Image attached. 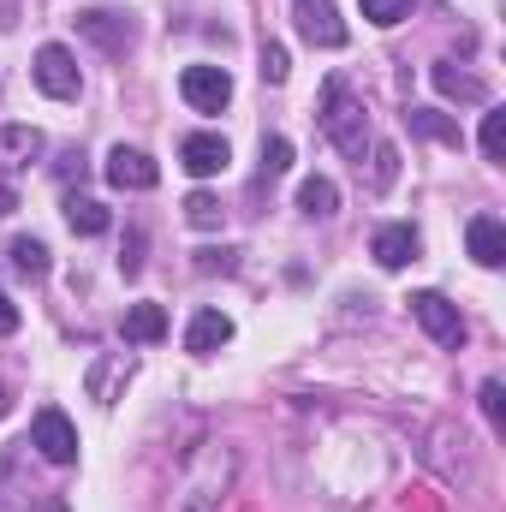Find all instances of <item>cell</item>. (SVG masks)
Masks as SVG:
<instances>
[{"label":"cell","instance_id":"7a4b0ae2","mask_svg":"<svg viewBox=\"0 0 506 512\" xmlns=\"http://www.w3.org/2000/svg\"><path fill=\"white\" fill-rule=\"evenodd\" d=\"M36 90L42 96H54V102H72L78 90H84V72H78V60L60 48V42H48V48H36Z\"/></svg>","mask_w":506,"mask_h":512},{"label":"cell","instance_id":"5bb4252c","mask_svg":"<svg viewBox=\"0 0 506 512\" xmlns=\"http://www.w3.org/2000/svg\"><path fill=\"white\" fill-rule=\"evenodd\" d=\"M417 233L411 227H381L376 233V245H370V256H376L381 268H405V262H417Z\"/></svg>","mask_w":506,"mask_h":512},{"label":"cell","instance_id":"3957f363","mask_svg":"<svg viewBox=\"0 0 506 512\" xmlns=\"http://www.w3.org/2000/svg\"><path fill=\"white\" fill-rule=\"evenodd\" d=\"M30 447L48 459V465H78V429H72V417L66 411H36V423H30Z\"/></svg>","mask_w":506,"mask_h":512},{"label":"cell","instance_id":"f1b7e54d","mask_svg":"<svg viewBox=\"0 0 506 512\" xmlns=\"http://www.w3.org/2000/svg\"><path fill=\"white\" fill-rule=\"evenodd\" d=\"M0 334H18V304L0 292Z\"/></svg>","mask_w":506,"mask_h":512},{"label":"cell","instance_id":"ba28073f","mask_svg":"<svg viewBox=\"0 0 506 512\" xmlns=\"http://www.w3.org/2000/svg\"><path fill=\"white\" fill-rule=\"evenodd\" d=\"M179 161H185V173L215 179V173L233 161V149H227V137H215V131H191V137L179 143Z\"/></svg>","mask_w":506,"mask_h":512},{"label":"cell","instance_id":"7c38bea8","mask_svg":"<svg viewBox=\"0 0 506 512\" xmlns=\"http://www.w3.org/2000/svg\"><path fill=\"white\" fill-rule=\"evenodd\" d=\"M465 245H471V256H477L483 268H501L506 262V227L495 215H477V221L465 227Z\"/></svg>","mask_w":506,"mask_h":512},{"label":"cell","instance_id":"30bf717a","mask_svg":"<svg viewBox=\"0 0 506 512\" xmlns=\"http://www.w3.org/2000/svg\"><path fill=\"white\" fill-rule=\"evenodd\" d=\"M36 155H42V131H30V126H0V179H6V173H24Z\"/></svg>","mask_w":506,"mask_h":512},{"label":"cell","instance_id":"83f0119b","mask_svg":"<svg viewBox=\"0 0 506 512\" xmlns=\"http://www.w3.org/2000/svg\"><path fill=\"white\" fill-rule=\"evenodd\" d=\"M120 268H126V274H137V268H143V233H131V239H126V256H120Z\"/></svg>","mask_w":506,"mask_h":512},{"label":"cell","instance_id":"52a82bcc","mask_svg":"<svg viewBox=\"0 0 506 512\" xmlns=\"http://www.w3.org/2000/svg\"><path fill=\"white\" fill-rule=\"evenodd\" d=\"M78 36H90V42H96V48H108V54H126L131 42H137V24H131L126 12L90 6V12H78Z\"/></svg>","mask_w":506,"mask_h":512},{"label":"cell","instance_id":"6da1fadb","mask_svg":"<svg viewBox=\"0 0 506 512\" xmlns=\"http://www.w3.org/2000/svg\"><path fill=\"white\" fill-rule=\"evenodd\" d=\"M316 120L322 131L340 143V155H352L358 167H364V143H370V114H364V102L340 84V78H328L322 84V102H316Z\"/></svg>","mask_w":506,"mask_h":512},{"label":"cell","instance_id":"4316f807","mask_svg":"<svg viewBox=\"0 0 506 512\" xmlns=\"http://www.w3.org/2000/svg\"><path fill=\"white\" fill-rule=\"evenodd\" d=\"M483 411H489V423L506 417V387L501 382H483Z\"/></svg>","mask_w":506,"mask_h":512},{"label":"cell","instance_id":"603a6c76","mask_svg":"<svg viewBox=\"0 0 506 512\" xmlns=\"http://www.w3.org/2000/svg\"><path fill=\"white\" fill-rule=\"evenodd\" d=\"M292 167V143L286 137H262V173L274 179V173H286Z\"/></svg>","mask_w":506,"mask_h":512},{"label":"cell","instance_id":"d4e9b609","mask_svg":"<svg viewBox=\"0 0 506 512\" xmlns=\"http://www.w3.org/2000/svg\"><path fill=\"white\" fill-rule=\"evenodd\" d=\"M399 179V149L393 143H376V191H387Z\"/></svg>","mask_w":506,"mask_h":512},{"label":"cell","instance_id":"9c48e42d","mask_svg":"<svg viewBox=\"0 0 506 512\" xmlns=\"http://www.w3.org/2000/svg\"><path fill=\"white\" fill-rule=\"evenodd\" d=\"M102 173H108V185H120V191H149V185L161 179V167H155L143 149H126V143L108 149V167H102Z\"/></svg>","mask_w":506,"mask_h":512},{"label":"cell","instance_id":"8992f818","mask_svg":"<svg viewBox=\"0 0 506 512\" xmlns=\"http://www.w3.org/2000/svg\"><path fill=\"white\" fill-rule=\"evenodd\" d=\"M292 18H298V36L310 48H340L346 42V24H340L334 0H292Z\"/></svg>","mask_w":506,"mask_h":512},{"label":"cell","instance_id":"7402d4cb","mask_svg":"<svg viewBox=\"0 0 506 512\" xmlns=\"http://www.w3.org/2000/svg\"><path fill=\"white\" fill-rule=\"evenodd\" d=\"M364 18L387 30V24H399V18H411V0H364Z\"/></svg>","mask_w":506,"mask_h":512},{"label":"cell","instance_id":"ffe728a7","mask_svg":"<svg viewBox=\"0 0 506 512\" xmlns=\"http://www.w3.org/2000/svg\"><path fill=\"white\" fill-rule=\"evenodd\" d=\"M221 215H227V209H221L209 191H191V197H185V221H191V227L209 233V227H221Z\"/></svg>","mask_w":506,"mask_h":512},{"label":"cell","instance_id":"f546056e","mask_svg":"<svg viewBox=\"0 0 506 512\" xmlns=\"http://www.w3.org/2000/svg\"><path fill=\"white\" fill-rule=\"evenodd\" d=\"M12 209H18V191H12V179H0V221H6Z\"/></svg>","mask_w":506,"mask_h":512},{"label":"cell","instance_id":"ac0fdd59","mask_svg":"<svg viewBox=\"0 0 506 512\" xmlns=\"http://www.w3.org/2000/svg\"><path fill=\"white\" fill-rule=\"evenodd\" d=\"M66 227L84 233V239H96V233H108V209L96 197H66Z\"/></svg>","mask_w":506,"mask_h":512},{"label":"cell","instance_id":"484cf974","mask_svg":"<svg viewBox=\"0 0 506 512\" xmlns=\"http://www.w3.org/2000/svg\"><path fill=\"white\" fill-rule=\"evenodd\" d=\"M239 251H197V274H233Z\"/></svg>","mask_w":506,"mask_h":512},{"label":"cell","instance_id":"5b68a950","mask_svg":"<svg viewBox=\"0 0 506 512\" xmlns=\"http://www.w3.org/2000/svg\"><path fill=\"white\" fill-rule=\"evenodd\" d=\"M411 316L423 322V334H429L435 346H465V316H459V304H447L441 292H411Z\"/></svg>","mask_w":506,"mask_h":512},{"label":"cell","instance_id":"1f68e13d","mask_svg":"<svg viewBox=\"0 0 506 512\" xmlns=\"http://www.w3.org/2000/svg\"><path fill=\"white\" fill-rule=\"evenodd\" d=\"M42 512H72V507H66V501H48V507H42Z\"/></svg>","mask_w":506,"mask_h":512},{"label":"cell","instance_id":"2e32d148","mask_svg":"<svg viewBox=\"0 0 506 512\" xmlns=\"http://www.w3.org/2000/svg\"><path fill=\"white\" fill-rule=\"evenodd\" d=\"M167 334V310L161 304H131L126 310V340L131 346H155Z\"/></svg>","mask_w":506,"mask_h":512},{"label":"cell","instance_id":"8fae6325","mask_svg":"<svg viewBox=\"0 0 506 512\" xmlns=\"http://www.w3.org/2000/svg\"><path fill=\"white\" fill-rule=\"evenodd\" d=\"M227 340H233V316H221V310H197V322L185 328V352H197V358L221 352Z\"/></svg>","mask_w":506,"mask_h":512},{"label":"cell","instance_id":"44dd1931","mask_svg":"<svg viewBox=\"0 0 506 512\" xmlns=\"http://www.w3.org/2000/svg\"><path fill=\"white\" fill-rule=\"evenodd\" d=\"M483 155L489 161H506V108H489L483 114Z\"/></svg>","mask_w":506,"mask_h":512},{"label":"cell","instance_id":"d6a6232c","mask_svg":"<svg viewBox=\"0 0 506 512\" xmlns=\"http://www.w3.org/2000/svg\"><path fill=\"white\" fill-rule=\"evenodd\" d=\"M0 417H6V393H0Z\"/></svg>","mask_w":506,"mask_h":512},{"label":"cell","instance_id":"277c9868","mask_svg":"<svg viewBox=\"0 0 506 512\" xmlns=\"http://www.w3.org/2000/svg\"><path fill=\"white\" fill-rule=\"evenodd\" d=\"M179 96H185L197 114H221V108L233 102V78H227V66H185V72H179Z\"/></svg>","mask_w":506,"mask_h":512},{"label":"cell","instance_id":"cb8c5ba5","mask_svg":"<svg viewBox=\"0 0 506 512\" xmlns=\"http://www.w3.org/2000/svg\"><path fill=\"white\" fill-rule=\"evenodd\" d=\"M286 72H292V66H286V48H280V42H262V78H268V84H286Z\"/></svg>","mask_w":506,"mask_h":512},{"label":"cell","instance_id":"d6986e66","mask_svg":"<svg viewBox=\"0 0 506 512\" xmlns=\"http://www.w3.org/2000/svg\"><path fill=\"white\" fill-rule=\"evenodd\" d=\"M12 268H18V274H24V280H42V274H48V245H42V239H12Z\"/></svg>","mask_w":506,"mask_h":512},{"label":"cell","instance_id":"9a60e30c","mask_svg":"<svg viewBox=\"0 0 506 512\" xmlns=\"http://www.w3.org/2000/svg\"><path fill=\"white\" fill-rule=\"evenodd\" d=\"M405 126L417 131V137L447 143V149H465V131H459V120H447V114H435V108H405Z\"/></svg>","mask_w":506,"mask_h":512},{"label":"cell","instance_id":"e0dca14e","mask_svg":"<svg viewBox=\"0 0 506 512\" xmlns=\"http://www.w3.org/2000/svg\"><path fill=\"white\" fill-rule=\"evenodd\" d=\"M298 209H304L310 221H328V215L340 209V185H334V179H304V185H298Z\"/></svg>","mask_w":506,"mask_h":512},{"label":"cell","instance_id":"4dcf8cb0","mask_svg":"<svg viewBox=\"0 0 506 512\" xmlns=\"http://www.w3.org/2000/svg\"><path fill=\"white\" fill-rule=\"evenodd\" d=\"M12 24H18V6H12V0H0V30H12Z\"/></svg>","mask_w":506,"mask_h":512},{"label":"cell","instance_id":"4fadbf2b","mask_svg":"<svg viewBox=\"0 0 506 512\" xmlns=\"http://www.w3.org/2000/svg\"><path fill=\"white\" fill-rule=\"evenodd\" d=\"M429 78H435V90H441V96H453V102H489V90H483V78H471V72H459L453 60H435V66H429Z\"/></svg>","mask_w":506,"mask_h":512}]
</instances>
